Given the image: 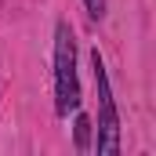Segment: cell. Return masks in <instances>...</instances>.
Listing matches in <instances>:
<instances>
[{"instance_id": "1", "label": "cell", "mask_w": 156, "mask_h": 156, "mask_svg": "<svg viewBox=\"0 0 156 156\" xmlns=\"http://www.w3.org/2000/svg\"><path fill=\"white\" fill-rule=\"evenodd\" d=\"M55 91H58V113H69L80 105V83H76V51L69 26H58L55 40Z\"/></svg>"}, {"instance_id": "2", "label": "cell", "mask_w": 156, "mask_h": 156, "mask_svg": "<svg viewBox=\"0 0 156 156\" xmlns=\"http://www.w3.org/2000/svg\"><path fill=\"white\" fill-rule=\"evenodd\" d=\"M94 62V83H98V105H102V123H98V153L113 156L120 153V123H116V109H113V94H109V76L102 66V55H91Z\"/></svg>"}, {"instance_id": "3", "label": "cell", "mask_w": 156, "mask_h": 156, "mask_svg": "<svg viewBox=\"0 0 156 156\" xmlns=\"http://www.w3.org/2000/svg\"><path fill=\"white\" fill-rule=\"evenodd\" d=\"M87 127H91V120L80 116V120H76V142H80V145H87Z\"/></svg>"}, {"instance_id": "4", "label": "cell", "mask_w": 156, "mask_h": 156, "mask_svg": "<svg viewBox=\"0 0 156 156\" xmlns=\"http://www.w3.org/2000/svg\"><path fill=\"white\" fill-rule=\"evenodd\" d=\"M83 4H87V11H91L94 18H102V15H105V0H83Z\"/></svg>"}]
</instances>
